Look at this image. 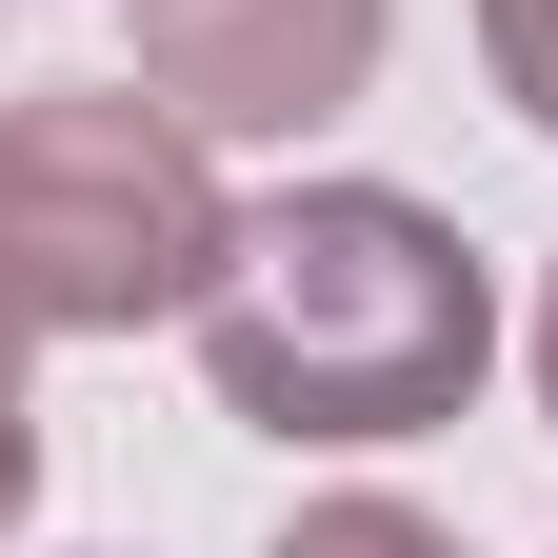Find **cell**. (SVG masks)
I'll list each match as a JSON object with an SVG mask.
<instances>
[{"mask_svg": "<svg viewBox=\"0 0 558 558\" xmlns=\"http://www.w3.org/2000/svg\"><path fill=\"white\" fill-rule=\"evenodd\" d=\"M478 81H499V100L558 140V0H478Z\"/></svg>", "mask_w": 558, "mask_h": 558, "instance_id": "5", "label": "cell"}, {"mask_svg": "<svg viewBox=\"0 0 558 558\" xmlns=\"http://www.w3.org/2000/svg\"><path fill=\"white\" fill-rule=\"evenodd\" d=\"M519 360H538V439H558V259H538V319H519Z\"/></svg>", "mask_w": 558, "mask_h": 558, "instance_id": "7", "label": "cell"}, {"mask_svg": "<svg viewBox=\"0 0 558 558\" xmlns=\"http://www.w3.org/2000/svg\"><path fill=\"white\" fill-rule=\"evenodd\" d=\"M0 360H21V300H0Z\"/></svg>", "mask_w": 558, "mask_h": 558, "instance_id": "8", "label": "cell"}, {"mask_svg": "<svg viewBox=\"0 0 558 558\" xmlns=\"http://www.w3.org/2000/svg\"><path fill=\"white\" fill-rule=\"evenodd\" d=\"M220 240H240L220 140H199L160 81L0 100V300H21V339H140V319H199Z\"/></svg>", "mask_w": 558, "mask_h": 558, "instance_id": "2", "label": "cell"}, {"mask_svg": "<svg viewBox=\"0 0 558 558\" xmlns=\"http://www.w3.org/2000/svg\"><path fill=\"white\" fill-rule=\"evenodd\" d=\"M399 60V0H140V81L199 140H319Z\"/></svg>", "mask_w": 558, "mask_h": 558, "instance_id": "3", "label": "cell"}, {"mask_svg": "<svg viewBox=\"0 0 558 558\" xmlns=\"http://www.w3.org/2000/svg\"><path fill=\"white\" fill-rule=\"evenodd\" d=\"M478 360H499V279L399 180H279V199H240L220 279H199V399L279 459L439 439Z\"/></svg>", "mask_w": 558, "mask_h": 558, "instance_id": "1", "label": "cell"}, {"mask_svg": "<svg viewBox=\"0 0 558 558\" xmlns=\"http://www.w3.org/2000/svg\"><path fill=\"white\" fill-rule=\"evenodd\" d=\"M21 519H40V399H21V360H0V558H21Z\"/></svg>", "mask_w": 558, "mask_h": 558, "instance_id": "6", "label": "cell"}, {"mask_svg": "<svg viewBox=\"0 0 558 558\" xmlns=\"http://www.w3.org/2000/svg\"><path fill=\"white\" fill-rule=\"evenodd\" d=\"M279 558H459V519H418V499L360 478V499H300V519H279Z\"/></svg>", "mask_w": 558, "mask_h": 558, "instance_id": "4", "label": "cell"}]
</instances>
